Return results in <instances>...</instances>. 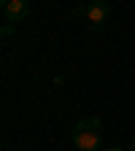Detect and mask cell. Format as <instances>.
Wrapping results in <instances>:
<instances>
[{
  "mask_svg": "<svg viewBox=\"0 0 135 151\" xmlns=\"http://www.w3.org/2000/svg\"><path fill=\"white\" fill-rule=\"evenodd\" d=\"M70 138H73V146L79 151H100V146H103V124H100V119H95V116L81 119L73 127Z\"/></svg>",
  "mask_w": 135,
  "mask_h": 151,
  "instance_id": "obj_1",
  "label": "cell"
},
{
  "mask_svg": "<svg viewBox=\"0 0 135 151\" xmlns=\"http://www.w3.org/2000/svg\"><path fill=\"white\" fill-rule=\"evenodd\" d=\"M84 16H87V22H89L92 30H100L108 22V16H111V6L105 3V0H89V3L84 6Z\"/></svg>",
  "mask_w": 135,
  "mask_h": 151,
  "instance_id": "obj_2",
  "label": "cell"
},
{
  "mask_svg": "<svg viewBox=\"0 0 135 151\" xmlns=\"http://www.w3.org/2000/svg\"><path fill=\"white\" fill-rule=\"evenodd\" d=\"M30 14V0H11V3L3 8V16L8 24H16V22H25Z\"/></svg>",
  "mask_w": 135,
  "mask_h": 151,
  "instance_id": "obj_3",
  "label": "cell"
},
{
  "mask_svg": "<svg viewBox=\"0 0 135 151\" xmlns=\"http://www.w3.org/2000/svg\"><path fill=\"white\" fill-rule=\"evenodd\" d=\"M14 32H16V30H14V24H8V22L3 24V30H0V35H3L6 41H8V38H14Z\"/></svg>",
  "mask_w": 135,
  "mask_h": 151,
  "instance_id": "obj_4",
  "label": "cell"
},
{
  "mask_svg": "<svg viewBox=\"0 0 135 151\" xmlns=\"http://www.w3.org/2000/svg\"><path fill=\"white\" fill-rule=\"evenodd\" d=\"M103 151H124V148H116V146H113V148H103Z\"/></svg>",
  "mask_w": 135,
  "mask_h": 151,
  "instance_id": "obj_5",
  "label": "cell"
},
{
  "mask_svg": "<svg viewBox=\"0 0 135 151\" xmlns=\"http://www.w3.org/2000/svg\"><path fill=\"white\" fill-rule=\"evenodd\" d=\"M0 3H3V8H6V6H8V3H11V0H0Z\"/></svg>",
  "mask_w": 135,
  "mask_h": 151,
  "instance_id": "obj_6",
  "label": "cell"
},
{
  "mask_svg": "<svg viewBox=\"0 0 135 151\" xmlns=\"http://www.w3.org/2000/svg\"><path fill=\"white\" fill-rule=\"evenodd\" d=\"M132 148H135V138H132Z\"/></svg>",
  "mask_w": 135,
  "mask_h": 151,
  "instance_id": "obj_7",
  "label": "cell"
}]
</instances>
